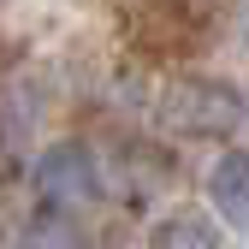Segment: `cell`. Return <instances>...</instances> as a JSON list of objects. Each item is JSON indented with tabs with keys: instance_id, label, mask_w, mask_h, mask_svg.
<instances>
[{
	"instance_id": "cell-4",
	"label": "cell",
	"mask_w": 249,
	"mask_h": 249,
	"mask_svg": "<svg viewBox=\"0 0 249 249\" xmlns=\"http://www.w3.org/2000/svg\"><path fill=\"white\" fill-rule=\"evenodd\" d=\"M208 202H213L220 220L249 226V154L243 148H231V154L213 160V172H208Z\"/></svg>"
},
{
	"instance_id": "cell-2",
	"label": "cell",
	"mask_w": 249,
	"mask_h": 249,
	"mask_svg": "<svg viewBox=\"0 0 249 249\" xmlns=\"http://www.w3.org/2000/svg\"><path fill=\"white\" fill-rule=\"evenodd\" d=\"M213 24V0H131V42L154 59L196 53Z\"/></svg>"
},
{
	"instance_id": "cell-1",
	"label": "cell",
	"mask_w": 249,
	"mask_h": 249,
	"mask_svg": "<svg viewBox=\"0 0 249 249\" xmlns=\"http://www.w3.org/2000/svg\"><path fill=\"white\" fill-rule=\"evenodd\" d=\"M154 119H160L166 131H178V137H196V142L231 137L243 124V95L231 83H220V77H178V83L160 89Z\"/></svg>"
},
{
	"instance_id": "cell-5",
	"label": "cell",
	"mask_w": 249,
	"mask_h": 249,
	"mask_svg": "<svg viewBox=\"0 0 249 249\" xmlns=\"http://www.w3.org/2000/svg\"><path fill=\"white\" fill-rule=\"evenodd\" d=\"M148 249H220V226H213L202 208H184V213H166V220L154 226Z\"/></svg>"
},
{
	"instance_id": "cell-3",
	"label": "cell",
	"mask_w": 249,
	"mask_h": 249,
	"mask_svg": "<svg viewBox=\"0 0 249 249\" xmlns=\"http://www.w3.org/2000/svg\"><path fill=\"white\" fill-rule=\"evenodd\" d=\"M95 160H89V148L66 142V148H48V160H42V190L59 196V202H89L95 196Z\"/></svg>"
}]
</instances>
